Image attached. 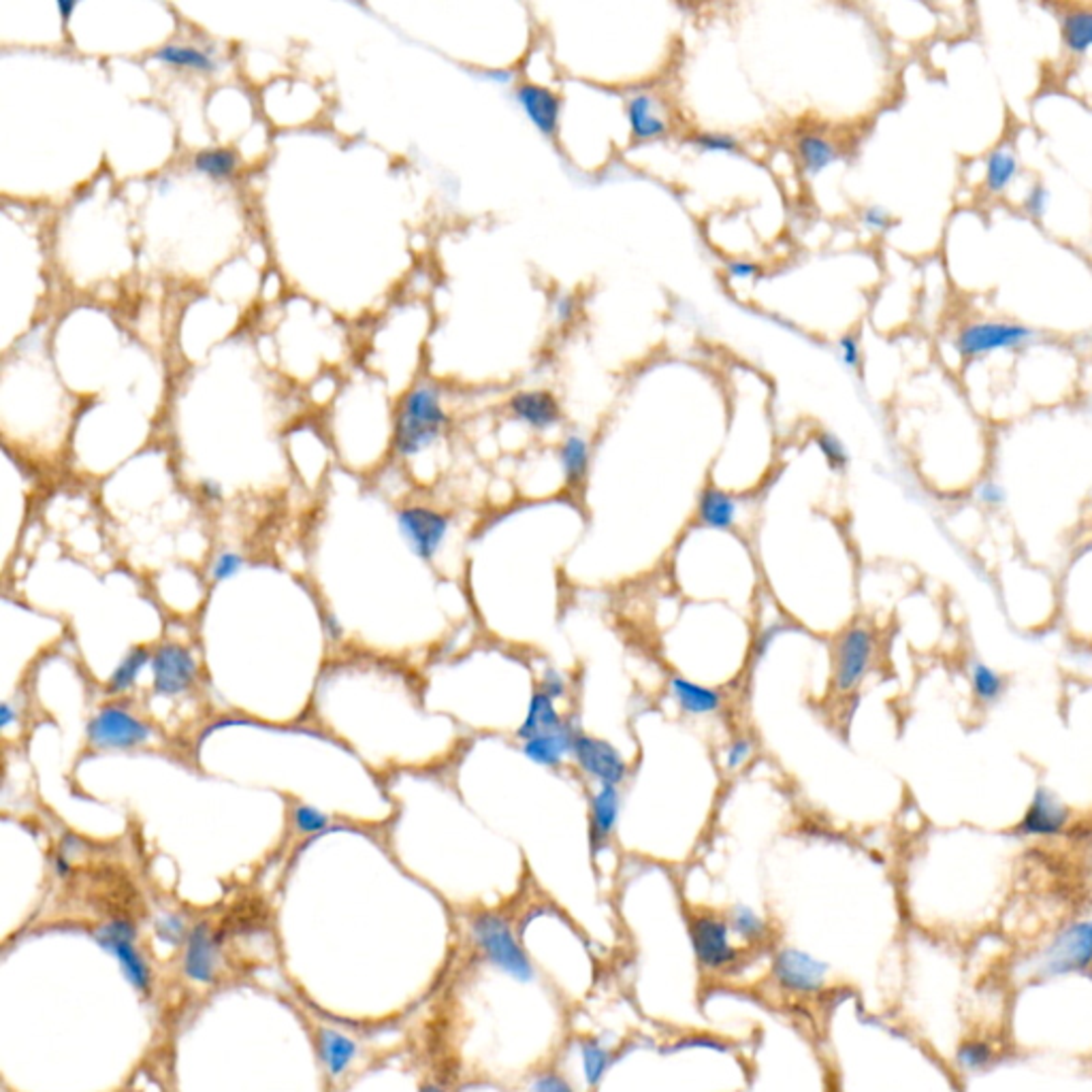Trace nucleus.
Returning a JSON list of instances; mask_svg holds the SVG:
<instances>
[{
	"instance_id": "14",
	"label": "nucleus",
	"mask_w": 1092,
	"mask_h": 1092,
	"mask_svg": "<svg viewBox=\"0 0 1092 1092\" xmlns=\"http://www.w3.org/2000/svg\"><path fill=\"white\" fill-rule=\"evenodd\" d=\"M628 128L633 141H657L670 132V123L664 114V105L649 90H633L624 103Z\"/></svg>"
},
{
	"instance_id": "25",
	"label": "nucleus",
	"mask_w": 1092,
	"mask_h": 1092,
	"mask_svg": "<svg viewBox=\"0 0 1092 1092\" xmlns=\"http://www.w3.org/2000/svg\"><path fill=\"white\" fill-rule=\"evenodd\" d=\"M184 968H186V975L195 981L208 983L213 979L215 950L206 924H199L191 933V937H188Z\"/></svg>"
},
{
	"instance_id": "47",
	"label": "nucleus",
	"mask_w": 1092,
	"mask_h": 1092,
	"mask_svg": "<svg viewBox=\"0 0 1092 1092\" xmlns=\"http://www.w3.org/2000/svg\"><path fill=\"white\" fill-rule=\"evenodd\" d=\"M1048 204H1050V193L1042 184H1035L1029 191L1027 199H1024V208H1027V211L1035 215V218H1042L1048 210Z\"/></svg>"
},
{
	"instance_id": "33",
	"label": "nucleus",
	"mask_w": 1092,
	"mask_h": 1092,
	"mask_svg": "<svg viewBox=\"0 0 1092 1092\" xmlns=\"http://www.w3.org/2000/svg\"><path fill=\"white\" fill-rule=\"evenodd\" d=\"M994 1060H996L994 1048L981 1040L963 1042L959 1050H956V1064H959L965 1073L986 1071Z\"/></svg>"
},
{
	"instance_id": "29",
	"label": "nucleus",
	"mask_w": 1092,
	"mask_h": 1092,
	"mask_svg": "<svg viewBox=\"0 0 1092 1092\" xmlns=\"http://www.w3.org/2000/svg\"><path fill=\"white\" fill-rule=\"evenodd\" d=\"M320 1050L322 1058H325L327 1067L331 1073H342L355 1058V1044L348 1040L346 1035L335 1031H322L320 1033Z\"/></svg>"
},
{
	"instance_id": "39",
	"label": "nucleus",
	"mask_w": 1092,
	"mask_h": 1092,
	"mask_svg": "<svg viewBox=\"0 0 1092 1092\" xmlns=\"http://www.w3.org/2000/svg\"><path fill=\"white\" fill-rule=\"evenodd\" d=\"M538 692H543L545 696H548L550 700H555V703H559V700H565L570 694V683L568 679L563 677V674L555 668H546L543 674H541V681H538Z\"/></svg>"
},
{
	"instance_id": "21",
	"label": "nucleus",
	"mask_w": 1092,
	"mask_h": 1092,
	"mask_svg": "<svg viewBox=\"0 0 1092 1092\" xmlns=\"http://www.w3.org/2000/svg\"><path fill=\"white\" fill-rule=\"evenodd\" d=\"M794 154L804 175L815 178L841 158V147L819 130H802L794 139Z\"/></svg>"
},
{
	"instance_id": "43",
	"label": "nucleus",
	"mask_w": 1092,
	"mask_h": 1092,
	"mask_svg": "<svg viewBox=\"0 0 1092 1092\" xmlns=\"http://www.w3.org/2000/svg\"><path fill=\"white\" fill-rule=\"evenodd\" d=\"M860 220H862V224L869 226L871 231H878V233L887 231V228L894 224L892 213H889V211H887L885 208H882V206H869V208L862 210Z\"/></svg>"
},
{
	"instance_id": "18",
	"label": "nucleus",
	"mask_w": 1092,
	"mask_h": 1092,
	"mask_svg": "<svg viewBox=\"0 0 1092 1092\" xmlns=\"http://www.w3.org/2000/svg\"><path fill=\"white\" fill-rule=\"evenodd\" d=\"M668 694L687 717H713L723 709L719 690L696 683L683 674H668Z\"/></svg>"
},
{
	"instance_id": "6",
	"label": "nucleus",
	"mask_w": 1092,
	"mask_h": 1092,
	"mask_svg": "<svg viewBox=\"0 0 1092 1092\" xmlns=\"http://www.w3.org/2000/svg\"><path fill=\"white\" fill-rule=\"evenodd\" d=\"M696 963L705 970H723L738 963L740 950L732 943L727 920L714 913H698L690 920Z\"/></svg>"
},
{
	"instance_id": "42",
	"label": "nucleus",
	"mask_w": 1092,
	"mask_h": 1092,
	"mask_svg": "<svg viewBox=\"0 0 1092 1092\" xmlns=\"http://www.w3.org/2000/svg\"><path fill=\"white\" fill-rule=\"evenodd\" d=\"M528 1092H574V1088L563 1075L555 1071H546L534 1077Z\"/></svg>"
},
{
	"instance_id": "4",
	"label": "nucleus",
	"mask_w": 1092,
	"mask_h": 1092,
	"mask_svg": "<svg viewBox=\"0 0 1092 1092\" xmlns=\"http://www.w3.org/2000/svg\"><path fill=\"white\" fill-rule=\"evenodd\" d=\"M570 762L591 786L622 788L630 777V764L613 743L578 730L574 734Z\"/></svg>"
},
{
	"instance_id": "26",
	"label": "nucleus",
	"mask_w": 1092,
	"mask_h": 1092,
	"mask_svg": "<svg viewBox=\"0 0 1092 1092\" xmlns=\"http://www.w3.org/2000/svg\"><path fill=\"white\" fill-rule=\"evenodd\" d=\"M727 926H730L732 935L738 937L747 946H760L762 941L771 935V926L762 918V915L747 905H734L725 915Z\"/></svg>"
},
{
	"instance_id": "24",
	"label": "nucleus",
	"mask_w": 1092,
	"mask_h": 1092,
	"mask_svg": "<svg viewBox=\"0 0 1092 1092\" xmlns=\"http://www.w3.org/2000/svg\"><path fill=\"white\" fill-rule=\"evenodd\" d=\"M966 674H968L970 694H973V700L979 707L992 709L1005 698L1007 679L1001 670L981 662V659H970Z\"/></svg>"
},
{
	"instance_id": "38",
	"label": "nucleus",
	"mask_w": 1092,
	"mask_h": 1092,
	"mask_svg": "<svg viewBox=\"0 0 1092 1092\" xmlns=\"http://www.w3.org/2000/svg\"><path fill=\"white\" fill-rule=\"evenodd\" d=\"M293 821L296 832L301 834H318L329 830L331 826L329 815H325L322 811H318L316 806H309V804H296L293 811Z\"/></svg>"
},
{
	"instance_id": "11",
	"label": "nucleus",
	"mask_w": 1092,
	"mask_h": 1092,
	"mask_svg": "<svg viewBox=\"0 0 1092 1092\" xmlns=\"http://www.w3.org/2000/svg\"><path fill=\"white\" fill-rule=\"evenodd\" d=\"M773 977L788 992L815 994L826 986L828 965L802 950L786 948L775 956Z\"/></svg>"
},
{
	"instance_id": "19",
	"label": "nucleus",
	"mask_w": 1092,
	"mask_h": 1092,
	"mask_svg": "<svg viewBox=\"0 0 1092 1092\" xmlns=\"http://www.w3.org/2000/svg\"><path fill=\"white\" fill-rule=\"evenodd\" d=\"M576 732V725L568 721V725H563L561 730L523 740L521 751L532 764L548 768V771H559L570 762Z\"/></svg>"
},
{
	"instance_id": "16",
	"label": "nucleus",
	"mask_w": 1092,
	"mask_h": 1092,
	"mask_svg": "<svg viewBox=\"0 0 1092 1092\" xmlns=\"http://www.w3.org/2000/svg\"><path fill=\"white\" fill-rule=\"evenodd\" d=\"M515 101L530 118V123L546 137L557 132L563 103L555 90L534 82H521L515 86Z\"/></svg>"
},
{
	"instance_id": "36",
	"label": "nucleus",
	"mask_w": 1092,
	"mask_h": 1092,
	"mask_svg": "<svg viewBox=\"0 0 1092 1092\" xmlns=\"http://www.w3.org/2000/svg\"><path fill=\"white\" fill-rule=\"evenodd\" d=\"M753 753H756L753 738L747 736V734H736L725 743V747L721 751V764H723L725 771H730V773L743 771V768L751 762Z\"/></svg>"
},
{
	"instance_id": "31",
	"label": "nucleus",
	"mask_w": 1092,
	"mask_h": 1092,
	"mask_svg": "<svg viewBox=\"0 0 1092 1092\" xmlns=\"http://www.w3.org/2000/svg\"><path fill=\"white\" fill-rule=\"evenodd\" d=\"M615 1062V1054L606 1048H602L598 1042H581V1067L587 1086H598L606 1071L611 1069Z\"/></svg>"
},
{
	"instance_id": "37",
	"label": "nucleus",
	"mask_w": 1092,
	"mask_h": 1092,
	"mask_svg": "<svg viewBox=\"0 0 1092 1092\" xmlns=\"http://www.w3.org/2000/svg\"><path fill=\"white\" fill-rule=\"evenodd\" d=\"M815 444H817L819 453L824 455V460L830 465V469H834V471L847 469L849 451L845 449V444L841 442V438L834 436L832 431H819V434L815 436Z\"/></svg>"
},
{
	"instance_id": "5",
	"label": "nucleus",
	"mask_w": 1092,
	"mask_h": 1092,
	"mask_svg": "<svg viewBox=\"0 0 1092 1092\" xmlns=\"http://www.w3.org/2000/svg\"><path fill=\"white\" fill-rule=\"evenodd\" d=\"M88 743L97 749H134L147 743L152 730L137 714L120 705H105L88 721Z\"/></svg>"
},
{
	"instance_id": "23",
	"label": "nucleus",
	"mask_w": 1092,
	"mask_h": 1092,
	"mask_svg": "<svg viewBox=\"0 0 1092 1092\" xmlns=\"http://www.w3.org/2000/svg\"><path fill=\"white\" fill-rule=\"evenodd\" d=\"M557 462H559V467H561L565 487L572 489V491L581 489L585 484V480H587L589 463H591V444H589V440L581 434L565 436L559 444V449H557Z\"/></svg>"
},
{
	"instance_id": "46",
	"label": "nucleus",
	"mask_w": 1092,
	"mask_h": 1092,
	"mask_svg": "<svg viewBox=\"0 0 1092 1092\" xmlns=\"http://www.w3.org/2000/svg\"><path fill=\"white\" fill-rule=\"evenodd\" d=\"M156 930L165 941L180 943V939L184 937V922H182L180 915L167 913V915H160V918L156 920Z\"/></svg>"
},
{
	"instance_id": "27",
	"label": "nucleus",
	"mask_w": 1092,
	"mask_h": 1092,
	"mask_svg": "<svg viewBox=\"0 0 1092 1092\" xmlns=\"http://www.w3.org/2000/svg\"><path fill=\"white\" fill-rule=\"evenodd\" d=\"M147 664H152V653L147 646L139 644L125 655L123 662L112 672L110 681H107V694H125L139 679V674L145 670Z\"/></svg>"
},
{
	"instance_id": "48",
	"label": "nucleus",
	"mask_w": 1092,
	"mask_h": 1092,
	"mask_svg": "<svg viewBox=\"0 0 1092 1092\" xmlns=\"http://www.w3.org/2000/svg\"><path fill=\"white\" fill-rule=\"evenodd\" d=\"M578 307H581V305H578L576 296L561 294V296H557V301H555V316H557L559 322H570V320L576 318Z\"/></svg>"
},
{
	"instance_id": "10",
	"label": "nucleus",
	"mask_w": 1092,
	"mask_h": 1092,
	"mask_svg": "<svg viewBox=\"0 0 1092 1092\" xmlns=\"http://www.w3.org/2000/svg\"><path fill=\"white\" fill-rule=\"evenodd\" d=\"M1071 821V808L1054 792L1042 786L1035 790L1029 806L1024 808L1016 834L1024 839H1058L1069 830Z\"/></svg>"
},
{
	"instance_id": "32",
	"label": "nucleus",
	"mask_w": 1092,
	"mask_h": 1092,
	"mask_svg": "<svg viewBox=\"0 0 1092 1092\" xmlns=\"http://www.w3.org/2000/svg\"><path fill=\"white\" fill-rule=\"evenodd\" d=\"M195 169L215 180L231 178L237 169V156L228 147H210L195 156Z\"/></svg>"
},
{
	"instance_id": "50",
	"label": "nucleus",
	"mask_w": 1092,
	"mask_h": 1092,
	"mask_svg": "<svg viewBox=\"0 0 1092 1092\" xmlns=\"http://www.w3.org/2000/svg\"><path fill=\"white\" fill-rule=\"evenodd\" d=\"M16 709H13L9 703H3V707H0V725L3 727H9L13 723V719H16Z\"/></svg>"
},
{
	"instance_id": "28",
	"label": "nucleus",
	"mask_w": 1092,
	"mask_h": 1092,
	"mask_svg": "<svg viewBox=\"0 0 1092 1092\" xmlns=\"http://www.w3.org/2000/svg\"><path fill=\"white\" fill-rule=\"evenodd\" d=\"M154 58L165 64L188 66V69L204 71V73H210L215 69V62L208 51L193 45H184V43H167L163 47H158L154 51Z\"/></svg>"
},
{
	"instance_id": "52",
	"label": "nucleus",
	"mask_w": 1092,
	"mask_h": 1092,
	"mask_svg": "<svg viewBox=\"0 0 1092 1092\" xmlns=\"http://www.w3.org/2000/svg\"><path fill=\"white\" fill-rule=\"evenodd\" d=\"M423 1092H444V1090H442V1088H438V1086H434V1084H429V1086H425V1088H423Z\"/></svg>"
},
{
	"instance_id": "49",
	"label": "nucleus",
	"mask_w": 1092,
	"mask_h": 1092,
	"mask_svg": "<svg viewBox=\"0 0 1092 1092\" xmlns=\"http://www.w3.org/2000/svg\"><path fill=\"white\" fill-rule=\"evenodd\" d=\"M484 77L493 79V82H497V84H510L512 79H515V73L508 71V69H495V71L484 73Z\"/></svg>"
},
{
	"instance_id": "12",
	"label": "nucleus",
	"mask_w": 1092,
	"mask_h": 1092,
	"mask_svg": "<svg viewBox=\"0 0 1092 1092\" xmlns=\"http://www.w3.org/2000/svg\"><path fill=\"white\" fill-rule=\"evenodd\" d=\"M1035 340V331L1014 325V322H979V325H970L961 331L959 340H956V350L966 359H973L986 353H994V350L1003 348H1020L1027 346Z\"/></svg>"
},
{
	"instance_id": "45",
	"label": "nucleus",
	"mask_w": 1092,
	"mask_h": 1092,
	"mask_svg": "<svg viewBox=\"0 0 1092 1092\" xmlns=\"http://www.w3.org/2000/svg\"><path fill=\"white\" fill-rule=\"evenodd\" d=\"M762 267L749 259H734L725 265V278L730 280H758Z\"/></svg>"
},
{
	"instance_id": "15",
	"label": "nucleus",
	"mask_w": 1092,
	"mask_h": 1092,
	"mask_svg": "<svg viewBox=\"0 0 1092 1092\" xmlns=\"http://www.w3.org/2000/svg\"><path fill=\"white\" fill-rule=\"evenodd\" d=\"M622 806V788L593 786L589 797V843L596 854L609 847L617 834Z\"/></svg>"
},
{
	"instance_id": "35",
	"label": "nucleus",
	"mask_w": 1092,
	"mask_h": 1092,
	"mask_svg": "<svg viewBox=\"0 0 1092 1092\" xmlns=\"http://www.w3.org/2000/svg\"><path fill=\"white\" fill-rule=\"evenodd\" d=\"M690 143L703 154H738L740 141L732 132L721 130H698L690 134Z\"/></svg>"
},
{
	"instance_id": "51",
	"label": "nucleus",
	"mask_w": 1092,
	"mask_h": 1092,
	"mask_svg": "<svg viewBox=\"0 0 1092 1092\" xmlns=\"http://www.w3.org/2000/svg\"><path fill=\"white\" fill-rule=\"evenodd\" d=\"M56 7H58V11H60L62 20H69V18H71V13L75 11L77 5H75V3H69V0H58V5H56Z\"/></svg>"
},
{
	"instance_id": "1",
	"label": "nucleus",
	"mask_w": 1092,
	"mask_h": 1092,
	"mask_svg": "<svg viewBox=\"0 0 1092 1092\" xmlns=\"http://www.w3.org/2000/svg\"><path fill=\"white\" fill-rule=\"evenodd\" d=\"M447 423L449 414L442 408L440 390L431 384L414 386L403 397L397 414L395 451L410 457L429 449L440 438Z\"/></svg>"
},
{
	"instance_id": "17",
	"label": "nucleus",
	"mask_w": 1092,
	"mask_h": 1092,
	"mask_svg": "<svg viewBox=\"0 0 1092 1092\" xmlns=\"http://www.w3.org/2000/svg\"><path fill=\"white\" fill-rule=\"evenodd\" d=\"M508 412L534 431H548L563 419L561 403L548 390H519L510 397Z\"/></svg>"
},
{
	"instance_id": "30",
	"label": "nucleus",
	"mask_w": 1092,
	"mask_h": 1092,
	"mask_svg": "<svg viewBox=\"0 0 1092 1092\" xmlns=\"http://www.w3.org/2000/svg\"><path fill=\"white\" fill-rule=\"evenodd\" d=\"M1062 42L1071 53H1086L1092 47V11H1073L1064 18Z\"/></svg>"
},
{
	"instance_id": "3",
	"label": "nucleus",
	"mask_w": 1092,
	"mask_h": 1092,
	"mask_svg": "<svg viewBox=\"0 0 1092 1092\" xmlns=\"http://www.w3.org/2000/svg\"><path fill=\"white\" fill-rule=\"evenodd\" d=\"M471 937H474L476 946L487 956V961L504 970L506 975L515 977L519 981H532L536 977V970L528 954L523 952L519 941L512 933V928L506 918L497 913H480L471 920Z\"/></svg>"
},
{
	"instance_id": "7",
	"label": "nucleus",
	"mask_w": 1092,
	"mask_h": 1092,
	"mask_svg": "<svg viewBox=\"0 0 1092 1092\" xmlns=\"http://www.w3.org/2000/svg\"><path fill=\"white\" fill-rule=\"evenodd\" d=\"M1092 965V920L1073 922L1042 954L1040 975L1058 977L1080 973Z\"/></svg>"
},
{
	"instance_id": "22",
	"label": "nucleus",
	"mask_w": 1092,
	"mask_h": 1092,
	"mask_svg": "<svg viewBox=\"0 0 1092 1092\" xmlns=\"http://www.w3.org/2000/svg\"><path fill=\"white\" fill-rule=\"evenodd\" d=\"M568 721L570 719L559 711L555 700H550L548 696H545L543 692L536 690L530 698L528 711H525V717H523L521 725L517 727L515 736L523 743V740H530V738H536V736L561 730L563 725H568Z\"/></svg>"
},
{
	"instance_id": "41",
	"label": "nucleus",
	"mask_w": 1092,
	"mask_h": 1092,
	"mask_svg": "<svg viewBox=\"0 0 1092 1092\" xmlns=\"http://www.w3.org/2000/svg\"><path fill=\"white\" fill-rule=\"evenodd\" d=\"M241 568H244V557L231 550L220 552L211 565V578L215 583L228 581V578H233Z\"/></svg>"
},
{
	"instance_id": "9",
	"label": "nucleus",
	"mask_w": 1092,
	"mask_h": 1092,
	"mask_svg": "<svg viewBox=\"0 0 1092 1092\" xmlns=\"http://www.w3.org/2000/svg\"><path fill=\"white\" fill-rule=\"evenodd\" d=\"M397 528L419 559H434L451 530V517L425 506H406L397 512Z\"/></svg>"
},
{
	"instance_id": "34",
	"label": "nucleus",
	"mask_w": 1092,
	"mask_h": 1092,
	"mask_svg": "<svg viewBox=\"0 0 1092 1092\" xmlns=\"http://www.w3.org/2000/svg\"><path fill=\"white\" fill-rule=\"evenodd\" d=\"M1018 175V160L1009 150H994L986 163V184L990 193H1003Z\"/></svg>"
},
{
	"instance_id": "2",
	"label": "nucleus",
	"mask_w": 1092,
	"mask_h": 1092,
	"mask_svg": "<svg viewBox=\"0 0 1092 1092\" xmlns=\"http://www.w3.org/2000/svg\"><path fill=\"white\" fill-rule=\"evenodd\" d=\"M880 653V636L869 624L847 626L832 646V692L852 696L867 681Z\"/></svg>"
},
{
	"instance_id": "13",
	"label": "nucleus",
	"mask_w": 1092,
	"mask_h": 1092,
	"mask_svg": "<svg viewBox=\"0 0 1092 1092\" xmlns=\"http://www.w3.org/2000/svg\"><path fill=\"white\" fill-rule=\"evenodd\" d=\"M97 941L107 952L116 956L125 975L134 988L147 990V986H150V968H147L141 954L134 950V930L128 922L116 920L105 924L103 928H99Z\"/></svg>"
},
{
	"instance_id": "40",
	"label": "nucleus",
	"mask_w": 1092,
	"mask_h": 1092,
	"mask_svg": "<svg viewBox=\"0 0 1092 1092\" xmlns=\"http://www.w3.org/2000/svg\"><path fill=\"white\" fill-rule=\"evenodd\" d=\"M975 500L988 510H1001L1007 504V491L1001 482L983 480L975 487Z\"/></svg>"
},
{
	"instance_id": "8",
	"label": "nucleus",
	"mask_w": 1092,
	"mask_h": 1092,
	"mask_svg": "<svg viewBox=\"0 0 1092 1092\" xmlns=\"http://www.w3.org/2000/svg\"><path fill=\"white\" fill-rule=\"evenodd\" d=\"M152 690L160 698H178L193 690L199 679V664L188 646L165 642L152 653Z\"/></svg>"
},
{
	"instance_id": "44",
	"label": "nucleus",
	"mask_w": 1092,
	"mask_h": 1092,
	"mask_svg": "<svg viewBox=\"0 0 1092 1092\" xmlns=\"http://www.w3.org/2000/svg\"><path fill=\"white\" fill-rule=\"evenodd\" d=\"M839 357L843 361V366H847L849 370H858L860 363H862V350H860V342L856 335H843L839 340Z\"/></svg>"
},
{
	"instance_id": "20",
	"label": "nucleus",
	"mask_w": 1092,
	"mask_h": 1092,
	"mask_svg": "<svg viewBox=\"0 0 1092 1092\" xmlns=\"http://www.w3.org/2000/svg\"><path fill=\"white\" fill-rule=\"evenodd\" d=\"M740 504L732 493L717 487L703 489L696 506V521L707 530L732 532L738 525Z\"/></svg>"
}]
</instances>
